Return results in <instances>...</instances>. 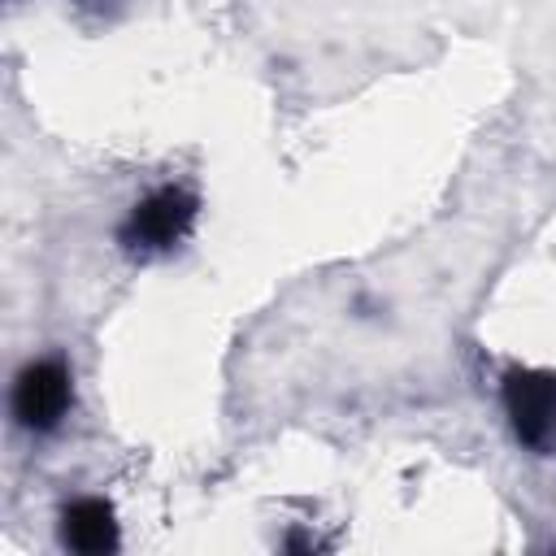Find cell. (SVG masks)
<instances>
[{"instance_id":"6da1fadb","label":"cell","mask_w":556,"mask_h":556,"mask_svg":"<svg viewBox=\"0 0 556 556\" xmlns=\"http://www.w3.org/2000/svg\"><path fill=\"white\" fill-rule=\"evenodd\" d=\"M200 222V195L187 182H156L143 195L126 204V213L113 226V243L126 261L148 265L174 256Z\"/></svg>"},{"instance_id":"7a4b0ae2","label":"cell","mask_w":556,"mask_h":556,"mask_svg":"<svg viewBox=\"0 0 556 556\" xmlns=\"http://www.w3.org/2000/svg\"><path fill=\"white\" fill-rule=\"evenodd\" d=\"M74 365L61 352H43L30 356L9 387V421L30 434V439H48L56 430H65L70 413H74Z\"/></svg>"},{"instance_id":"3957f363","label":"cell","mask_w":556,"mask_h":556,"mask_svg":"<svg viewBox=\"0 0 556 556\" xmlns=\"http://www.w3.org/2000/svg\"><path fill=\"white\" fill-rule=\"evenodd\" d=\"M500 413L513 443L530 456L556 452V374L539 365H508L500 374Z\"/></svg>"},{"instance_id":"277c9868","label":"cell","mask_w":556,"mask_h":556,"mask_svg":"<svg viewBox=\"0 0 556 556\" xmlns=\"http://www.w3.org/2000/svg\"><path fill=\"white\" fill-rule=\"evenodd\" d=\"M56 539L61 547L78 556H109L122 547V521L113 500L104 495H74L56 513Z\"/></svg>"},{"instance_id":"5b68a950","label":"cell","mask_w":556,"mask_h":556,"mask_svg":"<svg viewBox=\"0 0 556 556\" xmlns=\"http://www.w3.org/2000/svg\"><path fill=\"white\" fill-rule=\"evenodd\" d=\"M70 4H87V9H104L109 0H70Z\"/></svg>"}]
</instances>
